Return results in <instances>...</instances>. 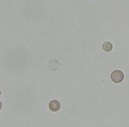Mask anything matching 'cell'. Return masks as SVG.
<instances>
[{
	"mask_svg": "<svg viewBox=\"0 0 129 127\" xmlns=\"http://www.w3.org/2000/svg\"><path fill=\"white\" fill-rule=\"evenodd\" d=\"M1 94H2V92H1V91H0V97H1Z\"/></svg>",
	"mask_w": 129,
	"mask_h": 127,
	"instance_id": "5b68a950",
	"label": "cell"
},
{
	"mask_svg": "<svg viewBox=\"0 0 129 127\" xmlns=\"http://www.w3.org/2000/svg\"><path fill=\"white\" fill-rule=\"evenodd\" d=\"M112 47H113V45L111 42H105L103 44H102V48L105 51H107V52H109L112 50Z\"/></svg>",
	"mask_w": 129,
	"mask_h": 127,
	"instance_id": "3957f363",
	"label": "cell"
},
{
	"mask_svg": "<svg viewBox=\"0 0 129 127\" xmlns=\"http://www.w3.org/2000/svg\"><path fill=\"white\" fill-rule=\"evenodd\" d=\"M111 81L114 83H121L124 80V73L119 70L114 71L111 74Z\"/></svg>",
	"mask_w": 129,
	"mask_h": 127,
	"instance_id": "6da1fadb",
	"label": "cell"
},
{
	"mask_svg": "<svg viewBox=\"0 0 129 127\" xmlns=\"http://www.w3.org/2000/svg\"><path fill=\"white\" fill-rule=\"evenodd\" d=\"M48 106H49L50 110H52V112H56V111H58L60 109L61 104H60L59 101H58L56 100H52L49 103Z\"/></svg>",
	"mask_w": 129,
	"mask_h": 127,
	"instance_id": "7a4b0ae2",
	"label": "cell"
},
{
	"mask_svg": "<svg viewBox=\"0 0 129 127\" xmlns=\"http://www.w3.org/2000/svg\"><path fill=\"white\" fill-rule=\"evenodd\" d=\"M2 107H3V103H2V102H1V101H0V110H1Z\"/></svg>",
	"mask_w": 129,
	"mask_h": 127,
	"instance_id": "277c9868",
	"label": "cell"
}]
</instances>
